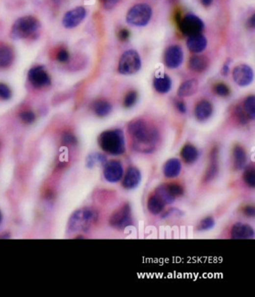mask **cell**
<instances>
[{"label":"cell","instance_id":"obj_1","mask_svg":"<svg viewBox=\"0 0 255 297\" xmlns=\"http://www.w3.org/2000/svg\"><path fill=\"white\" fill-rule=\"evenodd\" d=\"M128 134L133 141V148L140 152H154L159 141V132L153 126L142 119L132 120L128 126Z\"/></svg>","mask_w":255,"mask_h":297},{"label":"cell","instance_id":"obj_2","mask_svg":"<svg viewBox=\"0 0 255 297\" xmlns=\"http://www.w3.org/2000/svg\"><path fill=\"white\" fill-rule=\"evenodd\" d=\"M98 213L90 208H83L72 213L68 222V232H86L98 221Z\"/></svg>","mask_w":255,"mask_h":297},{"label":"cell","instance_id":"obj_3","mask_svg":"<svg viewBox=\"0 0 255 297\" xmlns=\"http://www.w3.org/2000/svg\"><path fill=\"white\" fill-rule=\"evenodd\" d=\"M98 143L104 152L111 155H120L125 152V141L122 130H109L102 133Z\"/></svg>","mask_w":255,"mask_h":297},{"label":"cell","instance_id":"obj_4","mask_svg":"<svg viewBox=\"0 0 255 297\" xmlns=\"http://www.w3.org/2000/svg\"><path fill=\"white\" fill-rule=\"evenodd\" d=\"M40 29V22L32 16H26L17 19L11 28V36L13 39L30 38Z\"/></svg>","mask_w":255,"mask_h":297},{"label":"cell","instance_id":"obj_5","mask_svg":"<svg viewBox=\"0 0 255 297\" xmlns=\"http://www.w3.org/2000/svg\"><path fill=\"white\" fill-rule=\"evenodd\" d=\"M153 11L149 4H137L129 9L126 20L128 24L135 27H145L150 23Z\"/></svg>","mask_w":255,"mask_h":297},{"label":"cell","instance_id":"obj_6","mask_svg":"<svg viewBox=\"0 0 255 297\" xmlns=\"http://www.w3.org/2000/svg\"><path fill=\"white\" fill-rule=\"evenodd\" d=\"M142 67V60L135 50H128L121 56L118 72L124 75H131L137 73Z\"/></svg>","mask_w":255,"mask_h":297},{"label":"cell","instance_id":"obj_7","mask_svg":"<svg viewBox=\"0 0 255 297\" xmlns=\"http://www.w3.org/2000/svg\"><path fill=\"white\" fill-rule=\"evenodd\" d=\"M179 27L182 34L189 37L202 33L204 30V23L199 17L195 14H187L179 22Z\"/></svg>","mask_w":255,"mask_h":297},{"label":"cell","instance_id":"obj_8","mask_svg":"<svg viewBox=\"0 0 255 297\" xmlns=\"http://www.w3.org/2000/svg\"><path fill=\"white\" fill-rule=\"evenodd\" d=\"M109 224L113 228L117 229H126L133 224V219L131 215V208L129 204H125L121 207L119 209L112 213L109 218Z\"/></svg>","mask_w":255,"mask_h":297},{"label":"cell","instance_id":"obj_9","mask_svg":"<svg viewBox=\"0 0 255 297\" xmlns=\"http://www.w3.org/2000/svg\"><path fill=\"white\" fill-rule=\"evenodd\" d=\"M28 79L34 88H43L48 87L51 83V77L46 73L43 66H35L30 69L28 73Z\"/></svg>","mask_w":255,"mask_h":297},{"label":"cell","instance_id":"obj_10","mask_svg":"<svg viewBox=\"0 0 255 297\" xmlns=\"http://www.w3.org/2000/svg\"><path fill=\"white\" fill-rule=\"evenodd\" d=\"M234 82L240 87H248L254 80V71L248 65H237L233 71Z\"/></svg>","mask_w":255,"mask_h":297},{"label":"cell","instance_id":"obj_11","mask_svg":"<svg viewBox=\"0 0 255 297\" xmlns=\"http://www.w3.org/2000/svg\"><path fill=\"white\" fill-rule=\"evenodd\" d=\"M183 61V51L179 46H169L164 54V63L169 69L179 67Z\"/></svg>","mask_w":255,"mask_h":297},{"label":"cell","instance_id":"obj_12","mask_svg":"<svg viewBox=\"0 0 255 297\" xmlns=\"http://www.w3.org/2000/svg\"><path fill=\"white\" fill-rule=\"evenodd\" d=\"M86 13V10L83 7H76L66 12L63 19V26L67 29L75 28L85 19Z\"/></svg>","mask_w":255,"mask_h":297},{"label":"cell","instance_id":"obj_13","mask_svg":"<svg viewBox=\"0 0 255 297\" xmlns=\"http://www.w3.org/2000/svg\"><path fill=\"white\" fill-rule=\"evenodd\" d=\"M103 176L109 182H117L124 176V168L122 164L117 160H111L105 165Z\"/></svg>","mask_w":255,"mask_h":297},{"label":"cell","instance_id":"obj_14","mask_svg":"<svg viewBox=\"0 0 255 297\" xmlns=\"http://www.w3.org/2000/svg\"><path fill=\"white\" fill-rule=\"evenodd\" d=\"M231 237L235 240H245L255 238V231L251 226L238 222L231 229Z\"/></svg>","mask_w":255,"mask_h":297},{"label":"cell","instance_id":"obj_15","mask_svg":"<svg viewBox=\"0 0 255 297\" xmlns=\"http://www.w3.org/2000/svg\"><path fill=\"white\" fill-rule=\"evenodd\" d=\"M187 46L191 53L201 54L206 49L207 46V40L206 37L202 33L189 36L187 40Z\"/></svg>","mask_w":255,"mask_h":297},{"label":"cell","instance_id":"obj_16","mask_svg":"<svg viewBox=\"0 0 255 297\" xmlns=\"http://www.w3.org/2000/svg\"><path fill=\"white\" fill-rule=\"evenodd\" d=\"M142 179V175L139 169L135 167H130L128 168L127 173L124 176L123 186L127 189H134L138 187L139 184Z\"/></svg>","mask_w":255,"mask_h":297},{"label":"cell","instance_id":"obj_17","mask_svg":"<svg viewBox=\"0 0 255 297\" xmlns=\"http://www.w3.org/2000/svg\"><path fill=\"white\" fill-rule=\"evenodd\" d=\"M219 153H218L217 148H214L212 150L210 154V163L208 168L206 172V175L204 177V181L208 182L215 178L219 172Z\"/></svg>","mask_w":255,"mask_h":297},{"label":"cell","instance_id":"obj_18","mask_svg":"<svg viewBox=\"0 0 255 297\" xmlns=\"http://www.w3.org/2000/svg\"><path fill=\"white\" fill-rule=\"evenodd\" d=\"M213 106L207 100H202L195 107V117L199 121H205L213 115Z\"/></svg>","mask_w":255,"mask_h":297},{"label":"cell","instance_id":"obj_19","mask_svg":"<svg viewBox=\"0 0 255 297\" xmlns=\"http://www.w3.org/2000/svg\"><path fill=\"white\" fill-rule=\"evenodd\" d=\"M209 66V60L205 56H198L195 55L190 58L188 62V67L196 73H203Z\"/></svg>","mask_w":255,"mask_h":297},{"label":"cell","instance_id":"obj_20","mask_svg":"<svg viewBox=\"0 0 255 297\" xmlns=\"http://www.w3.org/2000/svg\"><path fill=\"white\" fill-rule=\"evenodd\" d=\"M153 85L155 91L161 94H165L168 93L172 88V80L169 75L163 74L161 76L155 77L153 81Z\"/></svg>","mask_w":255,"mask_h":297},{"label":"cell","instance_id":"obj_21","mask_svg":"<svg viewBox=\"0 0 255 297\" xmlns=\"http://www.w3.org/2000/svg\"><path fill=\"white\" fill-rule=\"evenodd\" d=\"M13 59L14 54L11 47L4 43H0V68L10 66Z\"/></svg>","mask_w":255,"mask_h":297},{"label":"cell","instance_id":"obj_22","mask_svg":"<svg viewBox=\"0 0 255 297\" xmlns=\"http://www.w3.org/2000/svg\"><path fill=\"white\" fill-rule=\"evenodd\" d=\"M198 88H199V84L197 80H187L180 85V88L177 91V94L180 98L189 97L196 93V91H198Z\"/></svg>","mask_w":255,"mask_h":297},{"label":"cell","instance_id":"obj_23","mask_svg":"<svg viewBox=\"0 0 255 297\" xmlns=\"http://www.w3.org/2000/svg\"><path fill=\"white\" fill-rule=\"evenodd\" d=\"M181 165L178 159H170L166 162L163 168V174L167 178L172 179L180 175Z\"/></svg>","mask_w":255,"mask_h":297},{"label":"cell","instance_id":"obj_24","mask_svg":"<svg viewBox=\"0 0 255 297\" xmlns=\"http://www.w3.org/2000/svg\"><path fill=\"white\" fill-rule=\"evenodd\" d=\"M247 163V153L245 149L237 145L233 148V165L236 170H241Z\"/></svg>","mask_w":255,"mask_h":297},{"label":"cell","instance_id":"obj_25","mask_svg":"<svg viewBox=\"0 0 255 297\" xmlns=\"http://www.w3.org/2000/svg\"><path fill=\"white\" fill-rule=\"evenodd\" d=\"M180 155L183 159L185 163L193 164L198 159L199 152L195 146L187 144V145L184 146L183 148L181 149Z\"/></svg>","mask_w":255,"mask_h":297},{"label":"cell","instance_id":"obj_26","mask_svg":"<svg viewBox=\"0 0 255 297\" xmlns=\"http://www.w3.org/2000/svg\"><path fill=\"white\" fill-rule=\"evenodd\" d=\"M93 111L98 117H106L111 113L112 106L108 101L100 99L93 104Z\"/></svg>","mask_w":255,"mask_h":297},{"label":"cell","instance_id":"obj_27","mask_svg":"<svg viewBox=\"0 0 255 297\" xmlns=\"http://www.w3.org/2000/svg\"><path fill=\"white\" fill-rule=\"evenodd\" d=\"M165 207V203L158 197L157 195H152L148 201V209L152 214H159L162 212Z\"/></svg>","mask_w":255,"mask_h":297},{"label":"cell","instance_id":"obj_28","mask_svg":"<svg viewBox=\"0 0 255 297\" xmlns=\"http://www.w3.org/2000/svg\"><path fill=\"white\" fill-rule=\"evenodd\" d=\"M155 195H157L158 197L161 199L165 204H171L175 202V197H173L172 195L170 194L167 186H161V187H158L155 191Z\"/></svg>","mask_w":255,"mask_h":297},{"label":"cell","instance_id":"obj_29","mask_svg":"<svg viewBox=\"0 0 255 297\" xmlns=\"http://www.w3.org/2000/svg\"><path fill=\"white\" fill-rule=\"evenodd\" d=\"M244 112L250 119H255V97L249 96L244 101Z\"/></svg>","mask_w":255,"mask_h":297},{"label":"cell","instance_id":"obj_30","mask_svg":"<svg viewBox=\"0 0 255 297\" xmlns=\"http://www.w3.org/2000/svg\"><path fill=\"white\" fill-rule=\"evenodd\" d=\"M98 163L101 164V165H105L106 157L101 154V153H92L87 158L86 164L88 168H94L95 166Z\"/></svg>","mask_w":255,"mask_h":297},{"label":"cell","instance_id":"obj_31","mask_svg":"<svg viewBox=\"0 0 255 297\" xmlns=\"http://www.w3.org/2000/svg\"><path fill=\"white\" fill-rule=\"evenodd\" d=\"M243 179L248 187H255V170L254 166L250 165L248 168H246L243 175Z\"/></svg>","mask_w":255,"mask_h":297},{"label":"cell","instance_id":"obj_32","mask_svg":"<svg viewBox=\"0 0 255 297\" xmlns=\"http://www.w3.org/2000/svg\"><path fill=\"white\" fill-rule=\"evenodd\" d=\"M138 99V94L135 91H128L127 93V95L125 96V99H124V106L126 108H130L133 107Z\"/></svg>","mask_w":255,"mask_h":297},{"label":"cell","instance_id":"obj_33","mask_svg":"<svg viewBox=\"0 0 255 297\" xmlns=\"http://www.w3.org/2000/svg\"><path fill=\"white\" fill-rule=\"evenodd\" d=\"M214 225H215V222H214V218L208 216V217L204 218L203 221H201L198 229L200 231H206V230L213 229Z\"/></svg>","mask_w":255,"mask_h":297},{"label":"cell","instance_id":"obj_34","mask_svg":"<svg viewBox=\"0 0 255 297\" xmlns=\"http://www.w3.org/2000/svg\"><path fill=\"white\" fill-rule=\"evenodd\" d=\"M214 91L217 95L221 96V97H228L230 94V89L224 83H219V84L215 85Z\"/></svg>","mask_w":255,"mask_h":297},{"label":"cell","instance_id":"obj_35","mask_svg":"<svg viewBox=\"0 0 255 297\" xmlns=\"http://www.w3.org/2000/svg\"><path fill=\"white\" fill-rule=\"evenodd\" d=\"M167 187H168L170 194L175 198L181 196L183 194V188L179 184H170L169 186H167Z\"/></svg>","mask_w":255,"mask_h":297},{"label":"cell","instance_id":"obj_36","mask_svg":"<svg viewBox=\"0 0 255 297\" xmlns=\"http://www.w3.org/2000/svg\"><path fill=\"white\" fill-rule=\"evenodd\" d=\"M11 98V91L7 85L0 83V99L7 100Z\"/></svg>","mask_w":255,"mask_h":297},{"label":"cell","instance_id":"obj_37","mask_svg":"<svg viewBox=\"0 0 255 297\" xmlns=\"http://www.w3.org/2000/svg\"><path fill=\"white\" fill-rule=\"evenodd\" d=\"M20 119H22V121L26 123V124H31L35 121V115H34L32 112L30 111H26V112H23L20 115Z\"/></svg>","mask_w":255,"mask_h":297},{"label":"cell","instance_id":"obj_38","mask_svg":"<svg viewBox=\"0 0 255 297\" xmlns=\"http://www.w3.org/2000/svg\"><path fill=\"white\" fill-rule=\"evenodd\" d=\"M63 141L66 145H76V139L74 135L71 134H65L63 137Z\"/></svg>","mask_w":255,"mask_h":297},{"label":"cell","instance_id":"obj_39","mask_svg":"<svg viewBox=\"0 0 255 297\" xmlns=\"http://www.w3.org/2000/svg\"><path fill=\"white\" fill-rule=\"evenodd\" d=\"M102 2L106 10H111L120 2V0H102Z\"/></svg>","mask_w":255,"mask_h":297},{"label":"cell","instance_id":"obj_40","mask_svg":"<svg viewBox=\"0 0 255 297\" xmlns=\"http://www.w3.org/2000/svg\"><path fill=\"white\" fill-rule=\"evenodd\" d=\"M70 58V54L68 53L67 50L62 49L58 52L56 59L57 60L60 61V62H66Z\"/></svg>","mask_w":255,"mask_h":297},{"label":"cell","instance_id":"obj_41","mask_svg":"<svg viewBox=\"0 0 255 297\" xmlns=\"http://www.w3.org/2000/svg\"><path fill=\"white\" fill-rule=\"evenodd\" d=\"M129 36H130V32L127 29H122L118 32V38H119L121 41H126L129 38Z\"/></svg>","mask_w":255,"mask_h":297},{"label":"cell","instance_id":"obj_42","mask_svg":"<svg viewBox=\"0 0 255 297\" xmlns=\"http://www.w3.org/2000/svg\"><path fill=\"white\" fill-rule=\"evenodd\" d=\"M245 214L248 217H254L255 215V208L253 206H247L243 209Z\"/></svg>","mask_w":255,"mask_h":297},{"label":"cell","instance_id":"obj_43","mask_svg":"<svg viewBox=\"0 0 255 297\" xmlns=\"http://www.w3.org/2000/svg\"><path fill=\"white\" fill-rule=\"evenodd\" d=\"M176 106H177V110L179 111L180 114H185L187 112V106L183 101H177Z\"/></svg>","mask_w":255,"mask_h":297},{"label":"cell","instance_id":"obj_44","mask_svg":"<svg viewBox=\"0 0 255 297\" xmlns=\"http://www.w3.org/2000/svg\"><path fill=\"white\" fill-rule=\"evenodd\" d=\"M229 64L226 63L225 65H223V67L222 69V74L223 76H228L229 73Z\"/></svg>","mask_w":255,"mask_h":297},{"label":"cell","instance_id":"obj_45","mask_svg":"<svg viewBox=\"0 0 255 297\" xmlns=\"http://www.w3.org/2000/svg\"><path fill=\"white\" fill-rule=\"evenodd\" d=\"M255 15H253V16H252L251 18H250V19H248V27H249V28H251V29H253V28H254V27H255Z\"/></svg>","mask_w":255,"mask_h":297},{"label":"cell","instance_id":"obj_46","mask_svg":"<svg viewBox=\"0 0 255 297\" xmlns=\"http://www.w3.org/2000/svg\"><path fill=\"white\" fill-rule=\"evenodd\" d=\"M201 2H202V4L204 5V6H210L212 3H213V0H201Z\"/></svg>","mask_w":255,"mask_h":297},{"label":"cell","instance_id":"obj_47","mask_svg":"<svg viewBox=\"0 0 255 297\" xmlns=\"http://www.w3.org/2000/svg\"><path fill=\"white\" fill-rule=\"evenodd\" d=\"M2 219H3V216H2V213H1V211H0V223H1V221H2Z\"/></svg>","mask_w":255,"mask_h":297}]
</instances>
